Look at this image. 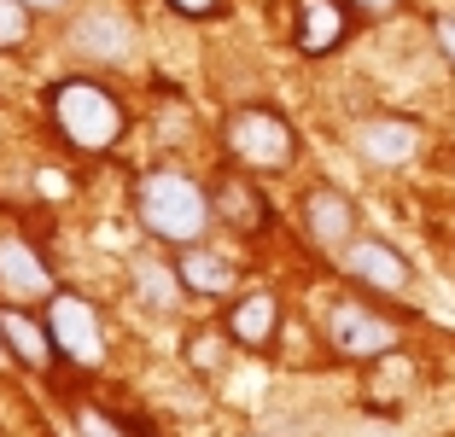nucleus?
<instances>
[{"instance_id": "f257e3e1", "label": "nucleus", "mask_w": 455, "mask_h": 437, "mask_svg": "<svg viewBox=\"0 0 455 437\" xmlns=\"http://www.w3.org/2000/svg\"><path fill=\"white\" fill-rule=\"evenodd\" d=\"M134 216L152 239L164 245H199L204 227L216 222L211 193L193 181L188 170H147L134 181Z\"/></svg>"}, {"instance_id": "f3484780", "label": "nucleus", "mask_w": 455, "mask_h": 437, "mask_svg": "<svg viewBox=\"0 0 455 437\" xmlns=\"http://www.w3.org/2000/svg\"><path fill=\"white\" fill-rule=\"evenodd\" d=\"M134 291H147L152 309H170L175 291H181V280H175V268H164V263H140L134 268Z\"/></svg>"}, {"instance_id": "2eb2a0df", "label": "nucleus", "mask_w": 455, "mask_h": 437, "mask_svg": "<svg viewBox=\"0 0 455 437\" xmlns=\"http://www.w3.org/2000/svg\"><path fill=\"white\" fill-rule=\"evenodd\" d=\"M0 286L12 298H53V268L41 263L24 239H0Z\"/></svg>"}, {"instance_id": "1a4fd4ad", "label": "nucleus", "mask_w": 455, "mask_h": 437, "mask_svg": "<svg viewBox=\"0 0 455 437\" xmlns=\"http://www.w3.org/2000/svg\"><path fill=\"white\" fill-rule=\"evenodd\" d=\"M0 345H6V356L18 362V368H53L59 345H53V332H47V321L29 315L24 304H0Z\"/></svg>"}, {"instance_id": "ddd939ff", "label": "nucleus", "mask_w": 455, "mask_h": 437, "mask_svg": "<svg viewBox=\"0 0 455 437\" xmlns=\"http://www.w3.org/2000/svg\"><path fill=\"white\" fill-rule=\"evenodd\" d=\"M356 152L368 163H409L420 152V123H409V117H368L356 129Z\"/></svg>"}, {"instance_id": "a211bd4d", "label": "nucleus", "mask_w": 455, "mask_h": 437, "mask_svg": "<svg viewBox=\"0 0 455 437\" xmlns=\"http://www.w3.org/2000/svg\"><path fill=\"white\" fill-rule=\"evenodd\" d=\"M24 41H29V6L24 0H0V47L12 53Z\"/></svg>"}, {"instance_id": "4468645a", "label": "nucleus", "mask_w": 455, "mask_h": 437, "mask_svg": "<svg viewBox=\"0 0 455 437\" xmlns=\"http://www.w3.org/2000/svg\"><path fill=\"white\" fill-rule=\"evenodd\" d=\"M211 211H216L222 227H240V234H263L268 227V204L245 175H222V181L211 187Z\"/></svg>"}, {"instance_id": "412c9836", "label": "nucleus", "mask_w": 455, "mask_h": 437, "mask_svg": "<svg viewBox=\"0 0 455 437\" xmlns=\"http://www.w3.org/2000/svg\"><path fill=\"white\" fill-rule=\"evenodd\" d=\"M403 0H350V12H362V18H391Z\"/></svg>"}, {"instance_id": "9d476101", "label": "nucleus", "mask_w": 455, "mask_h": 437, "mask_svg": "<svg viewBox=\"0 0 455 437\" xmlns=\"http://www.w3.org/2000/svg\"><path fill=\"white\" fill-rule=\"evenodd\" d=\"M70 41H76V53L100 59V65H117V59L134 53V24H129L123 12H111V6H94V12L76 18Z\"/></svg>"}, {"instance_id": "9b49d317", "label": "nucleus", "mask_w": 455, "mask_h": 437, "mask_svg": "<svg viewBox=\"0 0 455 437\" xmlns=\"http://www.w3.org/2000/svg\"><path fill=\"white\" fill-rule=\"evenodd\" d=\"M228 338L245 350H268L275 338H281V298L275 291H245V298H234V309H228Z\"/></svg>"}, {"instance_id": "7ed1b4c3", "label": "nucleus", "mask_w": 455, "mask_h": 437, "mask_svg": "<svg viewBox=\"0 0 455 437\" xmlns=\"http://www.w3.org/2000/svg\"><path fill=\"white\" fill-rule=\"evenodd\" d=\"M222 140H228V152H234V163H245V170H286V163L298 158V129H292V117L275 111V106L228 111Z\"/></svg>"}, {"instance_id": "f03ea898", "label": "nucleus", "mask_w": 455, "mask_h": 437, "mask_svg": "<svg viewBox=\"0 0 455 437\" xmlns=\"http://www.w3.org/2000/svg\"><path fill=\"white\" fill-rule=\"evenodd\" d=\"M47 111H53V129L65 134V146H76V152H111L123 140L117 93L94 76H65L47 93Z\"/></svg>"}, {"instance_id": "aec40b11", "label": "nucleus", "mask_w": 455, "mask_h": 437, "mask_svg": "<svg viewBox=\"0 0 455 437\" xmlns=\"http://www.w3.org/2000/svg\"><path fill=\"white\" fill-rule=\"evenodd\" d=\"M432 41H438V53L455 65V18H438V24H432Z\"/></svg>"}, {"instance_id": "6ab92c4d", "label": "nucleus", "mask_w": 455, "mask_h": 437, "mask_svg": "<svg viewBox=\"0 0 455 437\" xmlns=\"http://www.w3.org/2000/svg\"><path fill=\"white\" fill-rule=\"evenodd\" d=\"M76 432H82V437H129L106 409H94V402H82V409H76Z\"/></svg>"}, {"instance_id": "20e7f679", "label": "nucleus", "mask_w": 455, "mask_h": 437, "mask_svg": "<svg viewBox=\"0 0 455 437\" xmlns=\"http://www.w3.org/2000/svg\"><path fill=\"white\" fill-rule=\"evenodd\" d=\"M47 332H53V345L65 362L76 368H100L106 356V327H100V309L76 291H53L47 298Z\"/></svg>"}, {"instance_id": "6e6552de", "label": "nucleus", "mask_w": 455, "mask_h": 437, "mask_svg": "<svg viewBox=\"0 0 455 437\" xmlns=\"http://www.w3.org/2000/svg\"><path fill=\"white\" fill-rule=\"evenodd\" d=\"M345 274L356 280V286L368 291H409V257L397 251V245H386V239H356V245H345Z\"/></svg>"}, {"instance_id": "f8f14e48", "label": "nucleus", "mask_w": 455, "mask_h": 437, "mask_svg": "<svg viewBox=\"0 0 455 437\" xmlns=\"http://www.w3.org/2000/svg\"><path fill=\"white\" fill-rule=\"evenodd\" d=\"M170 268H175V280H181L188 298H228L234 280H240V268L228 263L222 251H211V245H181V257Z\"/></svg>"}, {"instance_id": "dca6fc26", "label": "nucleus", "mask_w": 455, "mask_h": 437, "mask_svg": "<svg viewBox=\"0 0 455 437\" xmlns=\"http://www.w3.org/2000/svg\"><path fill=\"white\" fill-rule=\"evenodd\" d=\"M228 327L216 332V327H199V332H188V345H181V362H188L193 373H204V379H216L222 373V362H228Z\"/></svg>"}, {"instance_id": "0eeeda50", "label": "nucleus", "mask_w": 455, "mask_h": 437, "mask_svg": "<svg viewBox=\"0 0 455 437\" xmlns=\"http://www.w3.org/2000/svg\"><path fill=\"white\" fill-rule=\"evenodd\" d=\"M304 234L315 239L322 251L356 245V204H350L339 187H309L304 193Z\"/></svg>"}, {"instance_id": "5701e85b", "label": "nucleus", "mask_w": 455, "mask_h": 437, "mask_svg": "<svg viewBox=\"0 0 455 437\" xmlns=\"http://www.w3.org/2000/svg\"><path fill=\"white\" fill-rule=\"evenodd\" d=\"M29 12H59V6H65V0H24Z\"/></svg>"}, {"instance_id": "b1692460", "label": "nucleus", "mask_w": 455, "mask_h": 437, "mask_svg": "<svg viewBox=\"0 0 455 437\" xmlns=\"http://www.w3.org/2000/svg\"><path fill=\"white\" fill-rule=\"evenodd\" d=\"M0 362H12V356H6V345H0Z\"/></svg>"}, {"instance_id": "423d86ee", "label": "nucleus", "mask_w": 455, "mask_h": 437, "mask_svg": "<svg viewBox=\"0 0 455 437\" xmlns=\"http://www.w3.org/2000/svg\"><path fill=\"white\" fill-rule=\"evenodd\" d=\"M345 36H350V0H298V12H292L298 53L327 59L345 47Z\"/></svg>"}, {"instance_id": "39448f33", "label": "nucleus", "mask_w": 455, "mask_h": 437, "mask_svg": "<svg viewBox=\"0 0 455 437\" xmlns=\"http://www.w3.org/2000/svg\"><path fill=\"white\" fill-rule=\"evenodd\" d=\"M327 338H333L339 356L350 362H374V356H397V321L374 315L368 304H333L327 309Z\"/></svg>"}, {"instance_id": "4be33fe9", "label": "nucleus", "mask_w": 455, "mask_h": 437, "mask_svg": "<svg viewBox=\"0 0 455 437\" xmlns=\"http://www.w3.org/2000/svg\"><path fill=\"white\" fill-rule=\"evenodd\" d=\"M175 12H188V18H211V12H222V0H170Z\"/></svg>"}]
</instances>
